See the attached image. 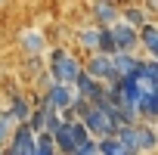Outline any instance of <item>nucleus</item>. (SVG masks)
I'll list each match as a JSON object with an SVG mask.
<instances>
[{
    "label": "nucleus",
    "instance_id": "13",
    "mask_svg": "<svg viewBox=\"0 0 158 155\" xmlns=\"http://www.w3.org/2000/svg\"><path fill=\"white\" fill-rule=\"evenodd\" d=\"M0 155H3V152H0Z\"/></svg>",
    "mask_w": 158,
    "mask_h": 155
},
{
    "label": "nucleus",
    "instance_id": "6",
    "mask_svg": "<svg viewBox=\"0 0 158 155\" xmlns=\"http://www.w3.org/2000/svg\"><path fill=\"white\" fill-rule=\"evenodd\" d=\"M155 149H158L155 124H139L136 121V155H155Z\"/></svg>",
    "mask_w": 158,
    "mask_h": 155
},
{
    "label": "nucleus",
    "instance_id": "8",
    "mask_svg": "<svg viewBox=\"0 0 158 155\" xmlns=\"http://www.w3.org/2000/svg\"><path fill=\"white\" fill-rule=\"evenodd\" d=\"M121 22H124V25H130L133 31H139V28H143V25H149L152 19L143 13V6H139V3H127V6H121Z\"/></svg>",
    "mask_w": 158,
    "mask_h": 155
},
{
    "label": "nucleus",
    "instance_id": "4",
    "mask_svg": "<svg viewBox=\"0 0 158 155\" xmlns=\"http://www.w3.org/2000/svg\"><path fill=\"white\" fill-rule=\"evenodd\" d=\"M109 34H112L115 53H136V31H133L130 25L118 22V25H112V28H109Z\"/></svg>",
    "mask_w": 158,
    "mask_h": 155
},
{
    "label": "nucleus",
    "instance_id": "2",
    "mask_svg": "<svg viewBox=\"0 0 158 155\" xmlns=\"http://www.w3.org/2000/svg\"><path fill=\"white\" fill-rule=\"evenodd\" d=\"M71 103H74V90H71V87H65V84H50V87H47V93H44V106H47V109H53L56 115H59V112H65Z\"/></svg>",
    "mask_w": 158,
    "mask_h": 155
},
{
    "label": "nucleus",
    "instance_id": "12",
    "mask_svg": "<svg viewBox=\"0 0 158 155\" xmlns=\"http://www.w3.org/2000/svg\"><path fill=\"white\" fill-rule=\"evenodd\" d=\"M22 47H25V50H28V53H34V56H37V53H40V50H44V37H40V34H37V31H34V34H31V31H28V34H25V37H22Z\"/></svg>",
    "mask_w": 158,
    "mask_h": 155
},
{
    "label": "nucleus",
    "instance_id": "1",
    "mask_svg": "<svg viewBox=\"0 0 158 155\" xmlns=\"http://www.w3.org/2000/svg\"><path fill=\"white\" fill-rule=\"evenodd\" d=\"M47 74H50V81H53V84H65V87H71V84H74V78L81 74V59H77L74 53H68L65 47H56V50L50 53Z\"/></svg>",
    "mask_w": 158,
    "mask_h": 155
},
{
    "label": "nucleus",
    "instance_id": "10",
    "mask_svg": "<svg viewBox=\"0 0 158 155\" xmlns=\"http://www.w3.org/2000/svg\"><path fill=\"white\" fill-rule=\"evenodd\" d=\"M96 40H99V28H96V25H93V28H81V31H77V47H81L87 56L96 53Z\"/></svg>",
    "mask_w": 158,
    "mask_h": 155
},
{
    "label": "nucleus",
    "instance_id": "7",
    "mask_svg": "<svg viewBox=\"0 0 158 155\" xmlns=\"http://www.w3.org/2000/svg\"><path fill=\"white\" fill-rule=\"evenodd\" d=\"M139 62H143L139 53H115L112 56V71H115V78H127V74H136Z\"/></svg>",
    "mask_w": 158,
    "mask_h": 155
},
{
    "label": "nucleus",
    "instance_id": "9",
    "mask_svg": "<svg viewBox=\"0 0 158 155\" xmlns=\"http://www.w3.org/2000/svg\"><path fill=\"white\" fill-rule=\"evenodd\" d=\"M31 109H34V106H31L22 93H10V109H6V112L13 115V121H16V124H25V121H28V115H31Z\"/></svg>",
    "mask_w": 158,
    "mask_h": 155
},
{
    "label": "nucleus",
    "instance_id": "5",
    "mask_svg": "<svg viewBox=\"0 0 158 155\" xmlns=\"http://www.w3.org/2000/svg\"><path fill=\"white\" fill-rule=\"evenodd\" d=\"M133 112H136V121H139V124H155V121H158V90L143 93Z\"/></svg>",
    "mask_w": 158,
    "mask_h": 155
},
{
    "label": "nucleus",
    "instance_id": "11",
    "mask_svg": "<svg viewBox=\"0 0 158 155\" xmlns=\"http://www.w3.org/2000/svg\"><path fill=\"white\" fill-rule=\"evenodd\" d=\"M13 130H16V121H13V115H10V112H0V152L6 149V143H10Z\"/></svg>",
    "mask_w": 158,
    "mask_h": 155
},
{
    "label": "nucleus",
    "instance_id": "3",
    "mask_svg": "<svg viewBox=\"0 0 158 155\" xmlns=\"http://www.w3.org/2000/svg\"><path fill=\"white\" fill-rule=\"evenodd\" d=\"M90 13H93L96 28H112V25H118V22H121V6H118V3H112V0H99V3H93V6H90Z\"/></svg>",
    "mask_w": 158,
    "mask_h": 155
}]
</instances>
